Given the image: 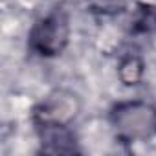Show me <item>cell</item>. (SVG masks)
<instances>
[{
  "mask_svg": "<svg viewBox=\"0 0 156 156\" xmlns=\"http://www.w3.org/2000/svg\"><path fill=\"white\" fill-rule=\"evenodd\" d=\"M70 37V20L68 15L59 8L44 15L30 31V48L42 55V57H53L59 55Z\"/></svg>",
  "mask_w": 156,
  "mask_h": 156,
  "instance_id": "1",
  "label": "cell"
},
{
  "mask_svg": "<svg viewBox=\"0 0 156 156\" xmlns=\"http://www.w3.org/2000/svg\"><path fill=\"white\" fill-rule=\"evenodd\" d=\"M112 125L123 141H138L156 130V112L145 103H121L112 110Z\"/></svg>",
  "mask_w": 156,
  "mask_h": 156,
  "instance_id": "2",
  "label": "cell"
},
{
  "mask_svg": "<svg viewBox=\"0 0 156 156\" xmlns=\"http://www.w3.org/2000/svg\"><path fill=\"white\" fill-rule=\"evenodd\" d=\"M35 123L44 152L72 154L77 151L75 136L68 129V123H57V121H35Z\"/></svg>",
  "mask_w": 156,
  "mask_h": 156,
  "instance_id": "3",
  "label": "cell"
},
{
  "mask_svg": "<svg viewBox=\"0 0 156 156\" xmlns=\"http://www.w3.org/2000/svg\"><path fill=\"white\" fill-rule=\"evenodd\" d=\"M77 112V99L68 92H57L50 96L35 112V121H57L68 123Z\"/></svg>",
  "mask_w": 156,
  "mask_h": 156,
  "instance_id": "4",
  "label": "cell"
},
{
  "mask_svg": "<svg viewBox=\"0 0 156 156\" xmlns=\"http://www.w3.org/2000/svg\"><path fill=\"white\" fill-rule=\"evenodd\" d=\"M118 75L123 85H138L141 75H143V62L140 57L136 55H127L121 59L119 68H118Z\"/></svg>",
  "mask_w": 156,
  "mask_h": 156,
  "instance_id": "5",
  "label": "cell"
},
{
  "mask_svg": "<svg viewBox=\"0 0 156 156\" xmlns=\"http://www.w3.org/2000/svg\"><path fill=\"white\" fill-rule=\"evenodd\" d=\"M154 22H156V17H154Z\"/></svg>",
  "mask_w": 156,
  "mask_h": 156,
  "instance_id": "6",
  "label": "cell"
}]
</instances>
